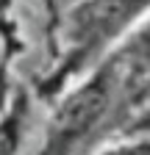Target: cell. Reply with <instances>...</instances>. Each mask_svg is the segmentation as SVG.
<instances>
[{
  "label": "cell",
  "instance_id": "cell-1",
  "mask_svg": "<svg viewBox=\"0 0 150 155\" xmlns=\"http://www.w3.org/2000/svg\"><path fill=\"white\" fill-rule=\"evenodd\" d=\"M147 8L150 0H81L70 11V53L64 55V69L56 72V83L97 58Z\"/></svg>",
  "mask_w": 150,
  "mask_h": 155
},
{
  "label": "cell",
  "instance_id": "cell-2",
  "mask_svg": "<svg viewBox=\"0 0 150 155\" xmlns=\"http://www.w3.org/2000/svg\"><path fill=\"white\" fill-rule=\"evenodd\" d=\"M22 122H25V100L20 97L14 108L0 119V155H14L17 144H20Z\"/></svg>",
  "mask_w": 150,
  "mask_h": 155
},
{
  "label": "cell",
  "instance_id": "cell-3",
  "mask_svg": "<svg viewBox=\"0 0 150 155\" xmlns=\"http://www.w3.org/2000/svg\"><path fill=\"white\" fill-rule=\"evenodd\" d=\"M108 155H150V147H122V150H114Z\"/></svg>",
  "mask_w": 150,
  "mask_h": 155
}]
</instances>
